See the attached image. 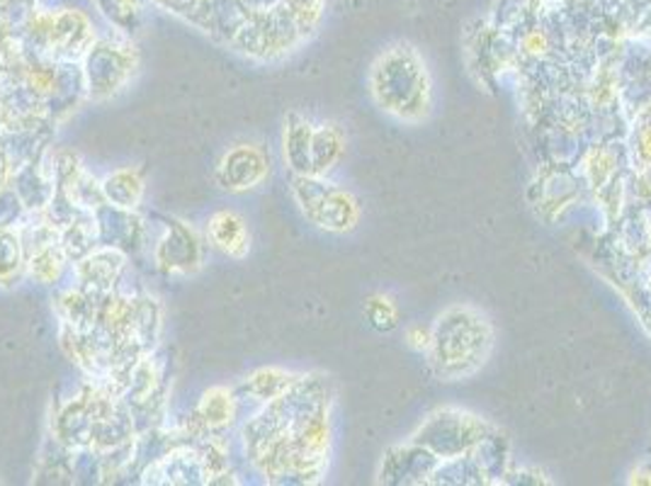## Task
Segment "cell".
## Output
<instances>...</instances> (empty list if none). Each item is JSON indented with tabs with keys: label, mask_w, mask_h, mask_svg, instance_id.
<instances>
[{
	"label": "cell",
	"mask_w": 651,
	"mask_h": 486,
	"mask_svg": "<svg viewBox=\"0 0 651 486\" xmlns=\"http://www.w3.org/2000/svg\"><path fill=\"white\" fill-rule=\"evenodd\" d=\"M494 351V329L474 307H452L433 327L430 367L440 380L454 382L480 372Z\"/></svg>",
	"instance_id": "obj_1"
},
{
	"label": "cell",
	"mask_w": 651,
	"mask_h": 486,
	"mask_svg": "<svg viewBox=\"0 0 651 486\" xmlns=\"http://www.w3.org/2000/svg\"><path fill=\"white\" fill-rule=\"evenodd\" d=\"M370 91L379 110L401 122L418 125L433 110V81L421 54L399 45L384 51L370 71Z\"/></svg>",
	"instance_id": "obj_2"
},
{
	"label": "cell",
	"mask_w": 651,
	"mask_h": 486,
	"mask_svg": "<svg viewBox=\"0 0 651 486\" xmlns=\"http://www.w3.org/2000/svg\"><path fill=\"white\" fill-rule=\"evenodd\" d=\"M292 194L304 217L331 234H348L360 222V204L355 194L323 176H292Z\"/></svg>",
	"instance_id": "obj_3"
},
{
	"label": "cell",
	"mask_w": 651,
	"mask_h": 486,
	"mask_svg": "<svg viewBox=\"0 0 651 486\" xmlns=\"http://www.w3.org/2000/svg\"><path fill=\"white\" fill-rule=\"evenodd\" d=\"M85 93L88 100L103 103L122 93L139 69V51L134 42L105 37L95 39V45L81 59Z\"/></svg>",
	"instance_id": "obj_4"
},
{
	"label": "cell",
	"mask_w": 651,
	"mask_h": 486,
	"mask_svg": "<svg viewBox=\"0 0 651 486\" xmlns=\"http://www.w3.org/2000/svg\"><path fill=\"white\" fill-rule=\"evenodd\" d=\"M204 261V244L188 222L170 217L154 248V263L163 275H192Z\"/></svg>",
	"instance_id": "obj_5"
},
{
	"label": "cell",
	"mask_w": 651,
	"mask_h": 486,
	"mask_svg": "<svg viewBox=\"0 0 651 486\" xmlns=\"http://www.w3.org/2000/svg\"><path fill=\"white\" fill-rule=\"evenodd\" d=\"M270 176V156L253 142L234 144L214 168L216 188L232 194L251 192Z\"/></svg>",
	"instance_id": "obj_6"
},
{
	"label": "cell",
	"mask_w": 651,
	"mask_h": 486,
	"mask_svg": "<svg viewBox=\"0 0 651 486\" xmlns=\"http://www.w3.org/2000/svg\"><path fill=\"white\" fill-rule=\"evenodd\" d=\"M95 229H97V244L110 246L132 256L144 248L146 241V226L144 220L139 217L137 210H125L117 208L110 202H100L93 210Z\"/></svg>",
	"instance_id": "obj_7"
},
{
	"label": "cell",
	"mask_w": 651,
	"mask_h": 486,
	"mask_svg": "<svg viewBox=\"0 0 651 486\" xmlns=\"http://www.w3.org/2000/svg\"><path fill=\"white\" fill-rule=\"evenodd\" d=\"M95 45V29L81 10L63 8L51 13L47 57L57 61H81Z\"/></svg>",
	"instance_id": "obj_8"
},
{
	"label": "cell",
	"mask_w": 651,
	"mask_h": 486,
	"mask_svg": "<svg viewBox=\"0 0 651 486\" xmlns=\"http://www.w3.org/2000/svg\"><path fill=\"white\" fill-rule=\"evenodd\" d=\"M127 258L129 256L117 251V248L97 246L95 251L73 265L79 287L93 297L110 295V292L117 289L119 280H122V273L127 270Z\"/></svg>",
	"instance_id": "obj_9"
},
{
	"label": "cell",
	"mask_w": 651,
	"mask_h": 486,
	"mask_svg": "<svg viewBox=\"0 0 651 486\" xmlns=\"http://www.w3.org/2000/svg\"><path fill=\"white\" fill-rule=\"evenodd\" d=\"M238 412L236 392L226 387H212L210 392H204L198 408H194L190 434L204 438V436H220L222 430L234 424Z\"/></svg>",
	"instance_id": "obj_10"
},
{
	"label": "cell",
	"mask_w": 651,
	"mask_h": 486,
	"mask_svg": "<svg viewBox=\"0 0 651 486\" xmlns=\"http://www.w3.org/2000/svg\"><path fill=\"white\" fill-rule=\"evenodd\" d=\"M154 484H208V472L200 450L176 448L168 455L158 458L146 470V479Z\"/></svg>",
	"instance_id": "obj_11"
},
{
	"label": "cell",
	"mask_w": 651,
	"mask_h": 486,
	"mask_svg": "<svg viewBox=\"0 0 651 486\" xmlns=\"http://www.w3.org/2000/svg\"><path fill=\"white\" fill-rule=\"evenodd\" d=\"M208 241L226 258L241 261L251 251V232L241 214L234 210H216L208 222Z\"/></svg>",
	"instance_id": "obj_12"
},
{
	"label": "cell",
	"mask_w": 651,
	"mask_h": 486,
	"mask_svg": "<svg viewBox=\"0 0 651 486\" xmlns=\"http://www.w3.org/2000/svg\"><path fill=\"white\" fill-rule=\"evenodd\" d=\"M311 134L313 127L301 115L289 112L282 132V156L292 176H309L311 173Z\"/></svg>",
	"instance_id": "obj_13"
},
{
	"label": "cell",
	"mask_w": 651,
	"mask_h": 486,
	"mask_svg": "<svg viewBox=\"0 0 651 486\" xmlns=\"http://www.w3.org/2000/svg\"><path fill=\"white\" fill-rule=\"evenodd\" d=\"M100 188L105 200L110 204H117V208L125 210H139L141 200H144L146 192V180H144V170L134 168V166H125L117 168L100 180Z\"/></svg>",
	"instance_id": "obj_14"
},
{
	"label": "cell",
	"mask_w": 651,
	"mask_h": 486,
	"mask_svg": "<svg viewBox=\"0 0 651 486\" xmlns=\"http://www.w3.org/2000/svg\"><path fill=\"white\" fill-rule=\"evenodd\" d=\"M345 154V134L339 125H319L311 134V176L331 173Z\"/></svg>",
	"instance_id": "obj_15"
},
{
	"label": "cell",
	"mask_w": 651,
	"mask_h": 486,
	"mask_svg": "<svg viewBox=\"0 0 651 486\" xmlns=\"http://www.w3.org/2000/svg\"><path fill=\"white\" fill-rule=\"evenodd\" d=\"M27 275V256L17 226H0V287L10 289Z\"/></svg>",
	"instance_id": "obj_16"
},
{
	"label": "cell",
	"mask_w": 651,
	"mask_h": 486,
	"mask_svg": "<svg viewBox=\"0 0 651 486\" xmlns=\"http://www.w3.org/2000/svg\"><path fill=\"white\" fill-rule=\"evenodd\" d=\"M299 380V375H292L287 370H280V367H263V370H256L248 380L241 384V394L253 399L258 404H270L280 399L287 389Z\"/></svg>",
	"instance_id": "obj_17"
},
{
	"label": "cell",
	"mask_w": 651,
	"mask_h": 486,
	"mask_svg": "<svg viewBox=\"0 0 651 486\" xmlns=\"http://www.w3.org/2000/svg\"><path fill=\"white\" fill-rule=\"evenodd\" d=\"M95 5L100 8L107 23L125 32V35H134L141 27V17H144L141 0H95Z\"/></svg>",
	"instance_id": "obj_18"
},
{
	"label": "cell",
	"mask_w": 651,
	"mask_h": 486,
	"mask_svg": "<svg viewBox=\"0 0 651 486\" xmlns=\"http://www.w3.org/2000/svg\"><path fill=\"white\" fill-rule=\"evenodd\" d=\"M365 315L377 331H394L399 327V309L387 295H372L367 299Z\"/></svg>",
	"instance_id": "obj_19"
},
{
	"label": "cell",
	"mask_w": 651,
	"mask_h": 486,
	"mask_svg": "<svg viewBox=\"0 0 651 486\" xmlns=\"http://www.w3.org/2000/svg\"><path fill=\"white\" fill-rule=\"evenodd\" d=\"M285 3L289 10V17L295 20V25L299 27L301 35L304 32H309L311 27H317L323 0H285Z\"/></svg>",
	"instance_id": "obj_20"
},
{
	"label": "cell",
	"mask_w": 651,
	"mask_h": 486,
	"mask_svg": "<svg viewBox=\"0 0 651 486\" xmlns=\"http://www.w3.org/2000/svg\"><path fill=\"white\" fill-rule=\"evenodd\" d=\"M613 170H615V156L611 151L595 149L591 151V156L585 158V173H589V178L595 188H601L603 182L613 176Z\"/></svg>",
	"instance_id": "obj_21"
},
{
	"label": "cell",
	"mask_w": 651,
	"mask_h": 486,
	"mask_svg": "<svg viewBox=\"0 0 651 486\" xmlns=\"http://www.w3.org/2000/svg\"><path fill=\"white\" fill-rule=\"evenodd\" d=\"M25 217H27V210L25 204L20 202L17 192L13 188L0 192V226H17L25 222Z\"/></svg>",
	"instance_id": "obj_22"
},
{
	"label": "cell",
	"mask_w": 651,
	"mask_h": 486,
	"mask_svg": "<svg viewBox=\"0 0 651 486\" xmlns=\"http://www.w3.org/2000/svg\"><path fill=\"white\" fill-rule=\"evenodd\" d=\"M406 345L416 353H428L433 343V327H423V323H411L404 333Z\"/></svg>",
	"instance_id": "obj_23"
},
{
	"label": "cell",
	"mask_w": 651,
	"mask_h": 486,
	"mask_svg": "<svg viewBox=\"0 0 651 486\" xmlns=\"http://www.w3.org/2000/svg\"><path fill=\"white\" fill-rule=\"evenodd\" d=\"M13 173H15L13 161H10L3 142H0V192H5L10 188V182H13Z\"/></svg>",
	"instance_id": "obj_24"
},
{
	"label": "cell",
	"mask_w": 651,
	"mask_h": 486,
	"mask_svg": "<svg viewBox=\"0 0 651 486\" xmlns=\"http://www.w3.org/2000/svg\"><path fill=\"white\" fill-rule=\"evenodd\" d=\"M523 49L530 54V57H542L549 49L547 37L540 35V32H530V35L523 39Z\"/></svg>",
	"instance_id": "obj_25"
},
{
	"label": "cell",
	"mask_w": 651,
	"mask_h": 486,
	"mask_svg": "<svg viewBox=\"0 0 651 486\" xmlns=\"http://www.w3.org/2000/svg\"><path fill=\"white\" fill-rule=\"evenodd\" d=\"M637 146H639V158L651 166V125H644L637 134Z\"/></svg>",
	"instance_id": "obj_26"
},
{
	"label": "cell",
	"mask_w": 651,
	"mask_h": 486,
	"mask_svg": "<svg viewBox=\"0 0 651 486\" xmlns=\"http://www.w3.org/2000/svg\"><path fill=\"white\" fill-rule=\"evenodd\" d=\"M627 484H637V486H651V467H647V464H642V467H637L629 472V479Z\"/></svg>",
	"instance_id": "obj_27"
},
{
	"label": "cell",
	"mask_w": 651,
	"mask_h": 486,
	"mask_svg": "<svg viewBox=\"0 0 651 486\" xmlns=\"http://www.w3.org/2000/svg\"><path fill=\"white\" fill-rule=\"evenodd\" d=\"M158 3H166V5H170V0H158Z\"/></svg>",
	"instance_id": "obj_28"
}]
</instances>
